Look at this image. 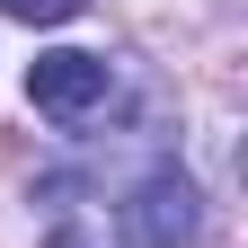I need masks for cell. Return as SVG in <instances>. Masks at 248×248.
Instances as JSON below:
<instances>
[{
  "label": "cell",
  "mask_w": 248,
  "mask_h": 248,
  "mask_svg": "<svg viewBox=\"0 0 248 248\" xmlns=\"http://www.w3.org/2000/svg\"><path fill=\"white\" fill-rule=\"evenodd\" d=\"M124 239H133V248H195V239H204V204H195V186H186L177 169L142 177L133 195H124Z\"/></svg>",
  "instance_id": "1"
},
{
  "label": "cell",
  "mask_w": 248,
  "mask_h": 248,
  "mask_svg": "<svg viewBox=\"0 0 248 248\" xmlns=\"http://www.w3.org/2000/svg\"><path fill=\"white\" fill-rule=\"evenodd\" d=\"M27 98L45 115H62V124H80V115H98L115 98V71H107V53H36L27 62Z\"/></svg>",
  "instance_id": "2"
},
{
  "label": "cell",
  "mask_w": 248,
  "mask_h": 248,
  "mask_svg": "<svg viewBox=\"0 0 248 248\" xmlns=\"http://www.w3.org/2000/svg\"><path fill=\"white\" fill-rule=\"evenodd\" d=\"M80 9H89V0H0V18H18V27H62Z\"/></svg>",
  "instance_id": "3"
}]
</instances>
